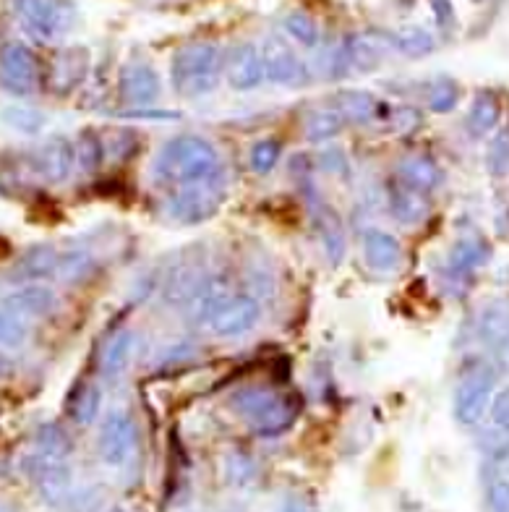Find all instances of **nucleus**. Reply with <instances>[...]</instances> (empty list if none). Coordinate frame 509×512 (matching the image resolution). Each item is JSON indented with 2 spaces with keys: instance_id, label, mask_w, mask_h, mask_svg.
I'll use <instances>...</instances> for the list:
<instances>
[{
  "instance_id": "13",
  "label": "nucleus",
  "mask_w": 509,
  "mask_h": 512,
  "mask_svg": "<svg viewBox=\"0 0 509 512\" xmlns=\"http://www.w3.org/2000/svg\"><path fill=\"white\" fill-rule=\"evenodd\" d=\"M3 309L14 311L21 319L50 317L58 309V293L50 285L24 283L3 298Z\"/></svg>"
},
{
  "instance_id": "5",
  "label": "nucleus",
  "mask_w": 509,
  "mask_h": 512,
  "mask_svg": "<svg viewBox=\"0 0 509 512\" xmlns=\"http://www.w3.org/2000/svg\"><path fill=\"white\" fill-rule=\"evenodd\" d=\"M139 445V432H136L134 418L126 411H110L100 426V437H97V450H100L102 463L121 468L131 452Z\"/></svg>"
},
{
  "instance_id": "42",
  "label": "nucleus",
  "mask_w": 509,
  "mask_h": 512,
  "mask_svg": "<svg viewBox=\"0 0 509 512\" xmlns=\"http://www.w3.org/2000/svg\"><path fill=\"white\" fill-rule=\"evenodd\" d=\"M228 476L235 484H243V481L251 479L254 476V463H251V458H246L243 452H233L228 458Z\"/></svg>"
},
{
  "instance_id": "41",
  "label": "nucleus",
  "mask_w": 509,
  "mask_h": 512,
  "mask_svg": "<svg viewBox=\"0 0 509 512\" xmlns=\"http://www.w3.org/2000/svg\"><path fill=\"white\" fill-rule=\"evenodd\" d=\"M491 421L499 432L509 434V387H504L502 392H496L494 400H491Z\"/></svg>"
},
{
  "instance_id": "3",
  "label": "nucleus",
  "mask_w": 509,
  "mask_h": 512,
  "mask_svg": "<svg viewBox=\"0 0 509 512\" xmlns=\"http://www.w3.org/2000/svg\"><path fill=\"white\" fill-rule=\"evenodd\" d=\"M225 202V183L217 181L191 183V186H178L168 196V215L175 223L196 225L217 215V209Z\"/></svg>"
},
{
  "instance_id": "31",
  "label": "nucleus",
  "mask_w": 509,
  "mask_h": 512,
  "mask_svg": "<svg viewBox=\"0 0 509 512\" xmlns=\"http://www.w3.org/2000/svg\"><path fill=\"white\" fill-rule=\"evenodd\" d=\"M280 398V390H275V387H243V390H238L233 395V408L243 416V421H251V418H256L259 413L267 408V405H272L275 400Z\"/></svg>"
},
{
  "instance_id": "38",
  "label": "nucleus",
  "mask_w": 509,
  "mask_h": 512,
  "mask_svg": "<svg viewBox=\"0 0 509 512\" xmlns=\"http://www.w3.org/2000/svg\"><path fill=\"white\" fill-rule=\"evenodd\" d=\"M282 144L277 139H262L251 147V168L259 173V176H267L275 170V165L280 162Z\"/></svg>"
},
{
  "instance_id": "4",
  "label": "nucleus",
  "mask_w": 509,
  "mask_h": 512,
  "mask_svg": "<svg viewBox=\"0 0 509 512\" xmlns=\"http://www.w3.org/2000/svg\"><path fill=\"white\" fill-rule=\"evenodd\" d=\"M14 3L21 24L40 40H58L74 27L76 8L68 0H14Z\"/></svg>"
},
{
  "instance_id": "21",
  "label": "nucleus",
  "mask_w": 509,
  "mask_h": 512,
  "mask_svg": "<svg viewBox=\"0 0 509 512\" xmlns=\"http://www.w3.org/2000/svg\"><path fill=\"white\" fill-rule=\"evenodd\" d=\"M230 296V280L225 275H209L201 277L199 288L194 290V296L188 301V311H194L199 319H212L215 317V311L220 309Z\"/></svg>"
},
{
  "instance_id": "40",
  "label": "nucleus",
  "mask_w": 509,
  "mask_h": 512,
  "mask_svg": "<svg viewBox=\"0 0 509 512\" xmlns=\"http://www.w3.org/2000/svg\"><path fill=\"white\" fill-rule=\"evenodd\" d=\"M3 121H6L8 126L24 131V134H34L37 128H42L45 118L32 108H6L3 110Z\"/></svg>"
},
{
  "instance_id": "15",
  "label": "nucleus",
  "mask_w": 509,
  "mask_h": 512,
  "mask_svg": "<svg viewBox=\"0 0 509 512\" xmlns=\"http://www.w3.org/2000/svg\"><path fill=\"white\" fill-rule=\"evenodd\" d=\"M76 160H79L76 147L68 142V139H63V136H53V139L42 144V147L37 149V155H34L37 173L50 183L68 181L71 173H74Z\"/></svg>"
},
{
  "instance_id": "25",
  "label": "nucleus",
  "mask_w": 509,
  "mask_h": 512,
  "mask_svg": "<svg viewBox=\"0 0 509 512\" xmlns=\"http://www.w3.org/2000/svg\"><path fill=\"white\" fill-rule=\"evenodd\" d=\"M102 408V390L100 384L79 382L68 395V416L79 426H89L97 421Z\"/></svg>"
},
{
  "instance_id": "18",
  "label": "nucleus",
  "mask_w": 509,
  "mask_h": 512,
  "mask_svg": "<svg viewBox=\"0 0 509 512\" xmlns=\"http://www.w3.org/2000/svg\"><path fill=\"white\" fill-rule=\"evenodd\" d=\"M387 199L389 212H392V217L402 225H418L431 215L429 194L413 189L408 183H402L400 178L387 189Z\"/></svg>"
},
{
  "instance_id": "48",
  "label": "nucleus",
  "mask_w": 509,
  "mask_h": 512,
  "mask_svg": "<svg viewBox=\"0 0 509 512\" xmlns=\"http://www.w3.org/2000/svg\"><path fill=\"white\" fill-rule=\"evenodd\" d=\"M476 3H478V0H476Z\"/></svg>"
},
{
  "instance_id": "17",
  "label": "nucleus",
  "mask_w": 509,
  "mask_h": 512,
  "mask_svg": "<svg viewBox=\"0 0 509 512\" xmlns=\"http://www.w3.org/2000/svg\"><path fill=\"white\" fill-rule=\"evenodd\" d=\"M162 95L157 71L149 63H131L121 71V97L128 105H155Z\"/></svg>"
},
{
  "instance_id": "29",
  "label": "nucleus",
  "mask_w": 509,
  "mask_h": 512,
  "mask_svg": "<svg viewBox=\"0 0 509 512\" xmlns=\"http://www.w3.org/2000/svg\"><path fill=\"white\" fill-rule=\"evenodd\" d=\"M389 37H392V48L405 55V58H426L436 48L431 32L423 27H402L389 34Z\"/></svg>"
},
{
  "instance_id": "33",
  "label": "nucleus",
  "mask_w": 509,
  "mask_h": 512,
  "mask_svg": "<svg viewBox=\"0 0 509 512\" xmlns=\"http://www.w3.org/2000/svg\"><path fill=\"white\" fill-rule=\"evenodd\" d=\"M34 445H37V452L47 455V458L58 460H66L68 452L74 450L68 432L58 424H42L40 429H37V434H34Z\"/></svg>"
},
{
  "instance_id": "43",
  "label": "nucleus",
  "mask_w": 509,
  "mask_h": 512,
  "mask_svg": "<svg viewBox=\"0 0 509 512\" xmlns=\"http://www.w3.org/2000/svg\"><path fill=\"white\" fill-rule=\"evenodd\" d=\"M489 510L509 512V481H494L489 486Z\"/></svg>"
},
{
  "instance_id": "36",
  "label": "nucleus",
  "mask_w": 509,
  "mask_h": 512,
  "mask_svg": "<svg viewBox=\"0 0 509 512\" xmlns=\"http://www.w3.org/2000/svg\"><path fill=\"white\" fill-rule=\"evenodd\" d=\"M84 74H87V55L81 53V50L63 55L61 63H58V68H55V76L61 79L58 81V87H61L63 92H68L71 87H76V84L84 79Z\"/></svg>"
},
{
  "instance_id": "26",
  "label": "nucleus",
  "mask_w": 509,
  "mask_h": 512,
  "mask_svg": "<svg viewBox=\"0 0 509 512\" xmlns=\"http://www.w3.org/2000/svg\"><path fill=\"white\" fill-rule=\"evenodd\" d=\"M136 345V335L131 330H118L105 345V351H102V361L100 369L102 374L108 379H118L123 371L128 369V361H131V353H134Z\"/></svg>"
},
{
  "instance_id": "9",
  "label": "nucleus",
  "mask_w": 509,
  "mask_h": 512,
  "mask_svg": "<svg viewBox=\"0 0 509 512\" xmlns=\"http://www.w3.org/2000/svg\"><path fill=\"white\" fill-rule=\"evenodd\" d=\"M262 58L267 81H272V84H280V87H303L309 81V68L303 66L301 58L280 37H269L264 42Z\"/></svg>"
},
{
  "instance_id": "44",
  "label": "nucleus",
  "mask_w": 509,
  "mask_h": 512,
  "mask_svg": "<svg viewBox=\"0 0 509 512\" xmlns=\"http://www.w3.org/2000/svg\"><path fill=\"white\" fill-rule=\"evenodd\" d=\"M431 3V11H434L436 16V24L444 29H449L452 24H455V8H452V3L449 0H429Z\"/></svg>"
},
{
  "instance_id": "19",
  "label": "nucleus",
  "mask_w": 509,
  "mask_h": 512,
  "mask_svg": "<svg viewBox=\"0 0 509 512\" xmlns=\"http://www.w3.org/2000/svg\"><path fill=\"white\" fill-rule=\"evenodd\" d=\"M61 264V254L50 243H37L32 249H27L19 256V262L14 267L16 280H27V283H37L45 277H53Z\"/></svg>"
},
{
  "instance_id": "23",
  "label": "nucleus",
  "mask_w": 509,
  "mask_h": 512,
  "mask_svg": "<svg viewBox=\"0 0 509 512\" xmlns=\"http://www.w3.org/2000/svg\"><path fill=\"white\" fill-rule=\"evenodd\" d=\"M397 178H400L402 183L413 186V189L429 194V191H434L436 186H439V181H442V170H439V165H436L431 157L410 155L405 157V160H400V165H397Z\"/></svg>"
},
{
  "instance_id": "27",
  "label": "nucleus",
  "mask_w": 509,
  "mask_h": 512,
  "mask_svg": "<svg viewBox=\"0 0 509 512\" xmlns=\"http://www.w3.org/2000/svg\"><path fill=\"white\" fill-rule=\"evenodd\" d=\"M499 118H502V105H499V97H496L494 92H489V89L478 92V95L473 97V102H470V110H468L470 131H473L476 136L489 134V131H494L496 128Z\"/></svg>"
},
{
  "instance_id": "30",
  "label": "nucleus",
  "mask_w": 509,
  "mask_h": 512,
  "mask_svg": "<svg viewBox=\"0 0 509 512\" xmlns=\"http://www.w3.org/2000/svg\"><path fill=\"white\" fill-rule=\"evenodd\" d=\"M478 335L489 348L502 351L509 345V309L504 306H491L483 311L481 324H478Z\"/></svg>"
},
{
  "instance_id": "6",
  "label": "nucleus",
  "mask_w": 509,
  "mask_h": 512,
  "mask_svg": "<svg viewBox=\"0 0 509 512\" xmlns=\"http://www.w3.org/2000/svg\"><path fill=\"white\" fill-rule=\"evenodd\" d=\"M0 81L16 95H32L40 87V61L24 42H6L0 48Z\"/></svg>"
},
{
  "instance_id": "11",
  "label": "nucleus",
  "mask_w": 509,
  "mask_h": 512,
  "mask_svg": "<svg viewBox=\"0 0 509 512\" xmlns=\"http://www.w3.org/2000/svg\"><path fill=\"white\" fill-rule=\"evenodd\" d=\"M24 468H27L40 494L50 505H58V502H63L71 494V471H68V465L63 460L47 458L42 452H34L32 458H27Z\"/></svg>"
},
{
  "instance_id": "1",
  "label": "nucleus",
  "mask_w": 509,
  "mask_h": 512,
  "mask_svg": "<svg viewBox=\"0 0 509 512\" xmlns=\"http://www.w3.org/2000/svg\"><path fill=\"white\" fill-rule=\"evenodd\" d=\"M155 178L165 186H191V183L222 178L220 152L204 136L183 134L170 139L155 160Z\"/></svg>"
},
{
  "instance_id": "2",
  "label": "nucleus",
  "mask_w": 509,
  "mask_h": 512,
  "mask_svg": "<svg viewBox=\"0 0 509 512\" xmlns=\"http://www.w3.org/2000/svg\"><path fill=\"white\" fill-rule=\"evenodd\" d=\"M225 74V55L217 42H191L173 55V87L183 97H204L215 92Z\"/></svg>"
},
{
  "instance_id": "34",
  "label": "nucleus",
  "mask_w": 509,
  "mask_h": 512,
  "mask_svg": "<svg viewBox=\"0 0 509 512\" xmlns=\"http://www.w3.org/2000/svg\"><path fill=\"white\" fill-rule=\"evenodd\" d=\"M282 27L303 48H316L319 45V24L306 11H290L282 21Z\"/></svg>"
},
{
  "instance_id": "22",
  "label": "nucleus",
  "mask_w": 509,
  "mask_h": 512,
  "mask_svg": "<svg viewBox=\"0 0 509 512\" xmlns=\"http://www.w3.org/2000/svg\"><path fill=\"white\" fill-rule=\"evenodd\" d=\"M335 108L340 110L342 118L350 123H374L379 115H382L384 105L376 100L369 92H361V89H345L335 97Z\"/></svg>"
},
{
  "instance_id": "35",
  "label": "nucleus",
  "mask_w": 509,
  "mask_h": 512,
  "mask_svg": "<svg viewBox=\"0 0 509 512\" xmlns=\"http://www.w3.org/2000/svg\"><path fill=\"white\" fill-rule=\"evenodd\" d=\"M29 340V324L14 311L0 309V351H16Z\"/></svg>"
},
{
  "instance_id": "46",
  "label": "nucleus",
  "mask_w": 509,
  "mask_h": 512,
  "mask_svg": "<svg viewBox=\"0 0 509 512\" xmlns=\"http://www.w3.org/2000/svg\"><path fill=\"white\" fill-rule=\"evenodd\" d=\"M282 512H314V510H311L309 502H303L301 497H290L288 502H285V507H282Z\"/></svg>"
},
{
  "instance_id": "12",
  "label": "nucleus",
  "mask_w": 509,
  "mask_h": 512,
  "mask_svg": "<svg viewBox=\"0 0 509 512\" xmlns=\"http://www.w3.org/2000/svg\"><path fill=\"white\" fill-rule=\"evenodd\" d=\"M225 76L235 92H251V89L262 87V81L267 79L262 50L251 42L235 45L233 53L225 58Z\"/></svg>"
},
{
  "instance_id": "10",
  "label": "nucleus",
  "mask_w": 509,
  "mask_h": 512,
  "mask_svg": "<svg viewBox=\"0 0 509 512\" xmlns=\"http://www.w3.org/2000/svg\"><path fill=\"white\" fill-rule=\"evenodd\" d=\"M259 317H262L259 298L233 296L215 311V317L209 319V327L220 337H238L246 335L248 330H254Z\"/></svg>"
},
{
  "instance_id": "14",
  "label": "nucleus",
  "mask_w": 509,
  "mask_h": 512,
  "mask_svg": "<svg viewBox=\"0 0 509 512\" xmlns=\"http://www.w3.org/2000/svg\"><path fill=\"white\" fill-rule=\"evenodd\" d=\"M303 400L295 392H280V398L267 405L262 413L248 421V429L256 437H280L295 424V418L301 416Z\"/></svg>"
},
{
  "instance_id": "24",
  "label": "nucleus",
  "mask_w": 509,
  "mask_h": 512,
  "mask_svg": "<svg viewBox=\"0 0 509 512\" xmlns=\"http://www.w3.org/2000/svg\"><path fill=\"white\" fill-rule=\"evenodd\" d=\"M486 262H489V246L473 236L460 238L447 254V270L452 275H470Z\"/></svg>"
},
{
  "instance_id": "16",
  "label": "nucleus",
  "mask_w": 509,
  "mask_h": 512,
  "mask_svg": "<svg viewBox=\"0 0 509 512\" xmlns=\"http://www.w3.org/2000/svg\"><path fill=\"white\" fill-rule=\"evenodd\" d=\"M311 223H314V233L322 243V251L332 264H340L345 251H348V238H345V225H342L340 215L335 209L324 202H316L311 209Z\"/></svg>"
},
{
  "instance_id": "32",
  "label": "nucleus",
  "mask_w": 509,
  "mask_h": 512,
  "mask_svg": "<svg viewBox=\"0 0 509 512\" xmlns=\"http://www.w3.org/2000/svg\"><path fill=\"white\" fill-rule=\"evenodd\" d=\"M94 272H97V256L89 254V251H66V254H61V264H58L55 277L68 285H76L89 280Z\"/></svg>"
},
{
  "instance_id": "28",
  "label": "nucleus",
  "mask_w": 509,
  "mask_h": 512,
  "mask_svg": "<svg viewBox=\"0 0 509 512\" xmlns=\"http://www.w3.org/2000/svg\"><path fill=\"white\" fill-rule=\"evenodd\" d=\"M345 118L337 108H322V110H311L306 115V121H303V131H306V139L314 144L329 142V139H335L340 134L342 128H345Z\"/></svg>"
},
{
  "instance_id": "20",
  "label": "nucleus",
  "mask_w": 509,
  "mask_h": 512,
  "mask_svg": "<svg viewBox=\"0 0 509 512\" xmlns=\"http://www.w3.org/2000/svg\"><path fill=\"white\" fill-rule=\"evenodd\" d=\"M363 256L374 272H392L402 262V246L387 230H369L363 236Z\"/></svg>"
},
{
  "instance_id": "7",
  "label": "nucleus",
  "mask_w": 509,
  "mask_h": 512,
  "mask_svg": "<svg viewBox=\"0 0 509 512\" xmlns=\"http://www.w3.org/2000/svg\"><path fill=\"white\" fill-rule=\"evenodd\" d=\"M392 48V37L379 32H361L353 34L342 42V48L337 50L335 66L348 68V71H358V74H369L379 63L384 61V55Z\"/></svg>"
},
{
  "instance_id": "37",
  "label": "nucleus",
  "mask_w": 509,
  "mask_h": 512,
  "mask_svg": "<svg viewBox=\"0 0 509 512\" xmlns=\"http://www.w3.org/2000/svg\"><path fill=\"white\" fill-rule=\"evenodd\" d=\"M460 102V87L452 79H439L429 89L431 113H452Z\"/></svg>"
},
{
  "instance_id": "39",
  "label": "nucleus",
  "mask_w": 509,
  "mask_h": 512,
  "mask_svg": "<svg viewBox=\"0 0 509 512\" xmlns=\"http://www.w3.org/2000/svg\"><path fill=\"white\" fill-rule=\"evenodd\" d=\"M489 170L491 176H504L509 170V128L499 131L489 147Z\"/></svg>"
},
{
  "instance_id": "8",
  "label": "nucleus",
  "mask_w": 509,
  "mask_h": 512,
  "mask_svg": "<svg viewBox=\"0 0 509 512\" xmlns=\"http://www.w3.org/2000/svg\"><path fill=\"white\" fill-rule=\"evenodd\" d=\"M494 400V374L491 371H473L460 382L455 392V418L457 424L478 426L483 413L491 408Z\"/></svg>"
},
{
  "instance_id": "47",
  "label": "nucleus",
  "mask_w": 509,
  "mask_h": 512,
  "mask_svg": "<svg viewBox=\"0 0 509 512\" xmlns=\"http://www.w3.org/2000/svg\"><path fill=\"white\" fill-rule=\"evenodd\" d=\"M113 512H123V510H113Z\"/></svg>"
},
{
  "instance_id": "45",
  "label": "nucleus",
  "mask_w": 509,
  "mask_h": 512,
  "mask_svg": "<svg viewBox=\"0 0 509 512\" xmlns=\"http://www.w3.org/2000/svg\"><path fill=\"white\" fill-rule=\"evenodd\" d=\"M71 502H74V507H81L79 512H97V510H100V505H102L100 494L92 492V489H89V492L84 489V492L74 494V497H71Z\"/></svg>"
}]
</instances>
